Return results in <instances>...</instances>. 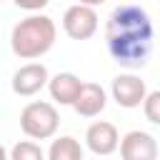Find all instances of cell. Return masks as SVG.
Returning a JSON list of instances; mask_svg holds the SVG:
<instances>
[{"mask_svg":"<svg viewBox=\"0 0 160 160\" xmlns=\"http://www.w3.org/2000/svg\"><path fill=\"white\" fill-rule=\"evenodd\" d=\"M20 128L30 140H48L60 128V112L55 110L52 102L32 100L20 112Z\"/></svg>","mask_w":160,"mask_h":160,"instance_id":"3957f363","label":"cell"},{"mask_svg":"<svg viewBox=\"0 0 160 160\" xmlns=\"http://www.w3.org/2000/svg\"><path fill=\"white\" fill-rule=\"evenodd\" d=\"M110 95L112 100L120 105V108H140L145 95H148V85L145 80H140L138 75L132 72H122L118 78H112V85H110Z\"/></svg>","mask_w":160,"mask_h":160,"instance_id":"8992f818","label":"cell"},{"mask_svg":"<svg viewBox=\"0 0 160 160\" xmlns=\"http://www.w3.org/2000/svg\"><path fill=\"white\" fill-rule=\"evenodd\" d=\"M8 160H45V152H42V148H40L38 142H32V140H20V142L12 145Z\"/></svg>","mask_w":160,"mask_h":160,"instance_id":"7c38bea8","label":"cell"},{"mask_svg":"<svg viewBox=\"0 0 160 160\" xmlns=\"http://www.w3.org/2000/svg\"><path fill=\"white\" fill-rule=\"evenodd\" d=\"M122 160H158V140L145 130H130L120 138Z\"/></svg>","mask_w":160,"mask_h":160,"instance_id":"52a82bcc","label":"cell"},{"mask_svg":"<svg viewBox=\"0 0 160 160\" xmlns=\"http://www.w3.org/2000/svg\"><path fill=\"white\" fill-rule=\"evenodd\" d=\"M85 145L90 152L95 155H112L120 145V132L112 122L108 120H98L85 130Z\"/></svg>","mask_w":160,"mask_h":160,"instance_id":"ba28073f","label":"cell"},{"mask_svg":"<svg viewBox=\"0 0 160 160\" xmlns=\"http://www.w3.org/2000/svg\"><path fill=\"white\" fill-rule=\"evenodd\" d=\"M142 112H145V118H148L152 125L160 122V90H150V92L145 95V100H142Z\"/></svg>","mask_w":160,"mask_h":160,"instance_id":"4fadbf2b","label":"cell"},{"mask_svg":"<svg viewBox=\"0 0 160 160\" xmlns=\"http://www.w3.org/2000/svg\"><path fill=\"white\" fill-rule=\"evenodd\" d=\"M80 85H82V80H80L75 72H58V75H52V78L48 80L45 88L50 90V98H52L55 102H60V105H72Z\"/></svg>","mask_w":160,"mask_h":160,"instance_id":"30bf717a","label":"cell"},{"mask_svg":"<svg viewBox=\"0 0 160 160\" xmlns=\"http://www.w3.org/2000/svg\"><path fill=\"white\" fill-rule=\"evenodd\" d=\"M0 2H2V0H0Z\"/></svg>","mask_w":160,"mask_h":160,"instance_id":"e0dca14e","label":"cell"},{"mask_svg":"<svg viewBox=\"0 0 160 160\" xmlns=\"http://www.w3.org/2000/svg\"><path fill=\"white\" fill-rule=\"evenodd\" d=\"M0 160H8V150H5L2 145H0Z\"/></svg>","mask_w":160,"mask_h":160,"instance_id":"2e32d148","label":"cell"},{"mask_svg":"<svg viewBox=\"0 0 160 160\" xmlns=\"http://www.w3.org/2000/svg\"><path fill=\"white\" fill-rule=\"evenodd\" d=\"M55 38H58V28H55L52 18L35 12L12 28L10 48L20 60H38L55 45Z\"/></svg>","mask_w":160,"mask_h":160,"instance_id":"7a4b0ae2","label":"cell"},{"mask_svg":"<svg viewBox=\"0 0 160 160\" xmlns=\"http://www.w3.org/2000/svg\"><path fill=\"white\" fill-rule=\"evenodd\" d=\"M62 30L68 38L72 40H88L98 32V12L95 8H88V5H70L65 12H62Z\"/></svg>","mask_w":160,"mask_h":160,"instance_id":"277c9868","label":"cell"},{"mask_svg":"<svg viewBox=\"0 0 160 160\" xmlns=\"http://www.w3.org/2000/svg\"><path fill=\"white\" fill-rule=\"evenodd\" d=\"M105 105H108V92L98 82H82L72 100V110L80 118H95L105 110Z\"/></svg>","mask_w":160,"mask_h":160,"instance_id":"9c48e42d","label":"cell"},{"mask_svg":"<svg viewBox=\"0 0 160 160\" xmlns=\"http://www.w3.org/2000/svg\"><path fill=\"white\" fill-rule=\"evenodd\" d=\"M45 160H85L82 145L70 135H60V138H55L50 142Z\"/></svg>","mask_w":160,"mask_h":160,"instance_id":"8fae6325","label":"cell"},{"mask_svg":"<svg viewBox=\"0 0 160 160\" xmlns=\"http://www.w3.org/2000/svg\"><path fill=\"white\" fill-rule=\"evenodd\" d=\"M152 20L145 8L135 2L118 5L105 22V45L120 68H145L152 55Z\"/></svg>","mask_w":160,"mask_h":160,"instance_id":"6da1fadb","label":"cell"},{"mask_svg":"<svg viewBox=\"0 0 160 160\" xmlns=\"http://www.w3.org/2000/svg\"><path fill=\"white\" fill-rule=\"evenodd\" d=\"M20 10H30V12H38V10H42L50 0H12Z\"/></svg>","mask_w":160,"mask_h":160,"instance_id":"5bb4252c","label":"cell"},{"mask_svg":"<svg viewBox=\"0 0 160 160\" xmlns=\"http://www.w3.org/2000/svg\"><path fill=\"white\" fill-rule=\"evenodd\" d=\"M102 2H108V0H80V5H88V8H98Z\"/></svg>","mask_w":160,"mask_h":160,"instance_id":"9a60e30c","label":"cell"},{"mask_svg":"<svg viewBox=\"0 0 160 160\" xmlns=\"http://www.w3.org/2000/svg\"><path fill=\"white\" fill-rule=\"evenodd\" d=\"M48 80H50V72H48V68L42 62H25L12 72L10 88L20 98H30V95L40 92L48 85Z\"/></svg>","mask_w":160,"mask_h":160,"instance_id":"5b68a950","label":"cell"}]
</instances>
